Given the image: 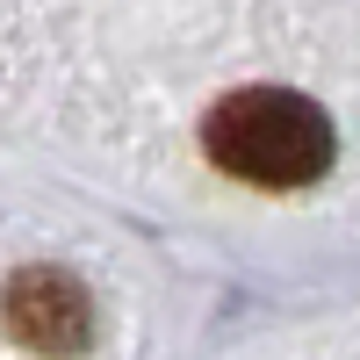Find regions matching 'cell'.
Here are the masks:
<instances>
[{
	"instance_id": "1",
	"label": "cell",
	"mask_w": 360,
	"mask_h": 360,
	"mask_svg": "<svg viewBox=\"0 0 360 360\" xmlns=\"http://www.w3.org/2000/svg\"><path fill=\"white\" fill-rule=\"evenodd\" d=\"M202 152L252 188H310L332 173L339 130L295 86H238L202 115Z\"/></svg>"
},
{
	"instance_id": "2",
	"label": "cell",
	"mask_w": 360,
	"mask_h": 360,
	"mask_svg": "<svg viewBox=\"0 0 360 360\" xmlns=\"http://www.w3.org/2000/svg\"><path fill=\"white\" fill-rule=\"evenodd\" d=\"M8 332L37 353H79L94 339V303H86V288L72 274H58V266H29V274L8 281Z\"/></svg>"
}]
</instances>
